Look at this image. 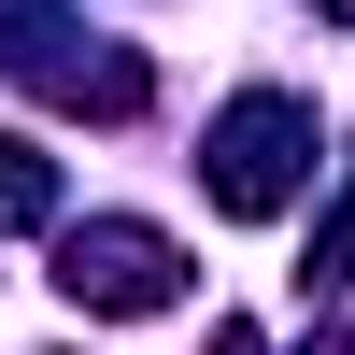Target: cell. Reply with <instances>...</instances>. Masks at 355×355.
<instances>
[{"instance_id":"3","label":"cell","mask_w":355,"mask_h":355,"mask_svg":"<svg viewBox=\"0 0 355 355\" xmlns=\"http://www.w3.org/2000/svg\"><path fill=\"white\" fill-rule=\"evenodd\" d=\"M28 214H57V171H43V142H0V227H28Z\"/></svg>"},{"instance_id":"2","label":"cell","mask_w":355,"mask_h":355,"mask_svg":"<svg viewBox=\"0 0 355 355\" xmlns=\"http://www.w3.org/2000/svg\"><path fill=\"white\" fill-rule=\"evenodd\" d=\"M57 299H71V313H171V299H185V256H171L157 227L100 214V227L57 242Z\"/></svg>"},{"instance_id":"1","label":"cell","mask_w":355,"mask_h":355,"mask_svg":"<svg viewBox=\"0 0 355 355\" xmlns=\"http://www.w3.org/2000/svg\"><path fill=\"white\" fill-rule=\"evenodd\" d=\"M299 171H313V114L299 100H227L214 114V214H242V227H270L284 199H299Z\"/></svg>"},{"instance_id":"4","label":"cell","mask_w":355,"mask_h":355,"mask_svg":"<svg viewBox=\"0 0 355 355\" xmlns=\"http://www.w3.org/2000/svg\"><path fill=\"white\" fill-rule=\"evenodd\" d=\"M313 15H341V28H355V0H313Z\"/></svg>"}]
</instances>
